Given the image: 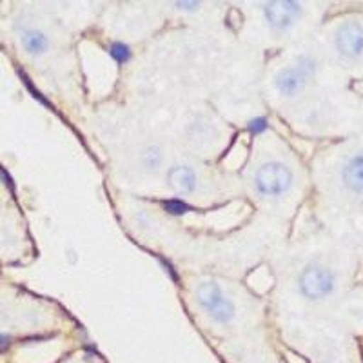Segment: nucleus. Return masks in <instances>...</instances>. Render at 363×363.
<instances>
[{
    "instance_id": "1",
    "label": "nucleus",
    "mask_w": 363,
    "mask_h": 363,
    "mask_svg": "<svg viewBox=\"0 0 363 363\" xmlns=\"http://www.w3.org/2000/svg\"><path fill=\"white\" fill-rule=\"evenodd\" d=\"M196 301L206 311L207 316L213 318L216 323L225 325L235 316L233 301L223 294V291L220 289L218 284H215V281H202L196 287Z\"/></svg>"
},
{
    "instance_id": "2",
    "label": "nucleus",
    "mask_w": 363,
    "mask_h": 363,
    "mask_svg": "<svg viewBox=\"0 0 363 363\" xmlns=\"http://www.w3.org/2000/svg\"><path fill=\"white\" fill-rule=\"evenodd\" d=\"M293 184V171L281 162H267L256 171L255 187L264 196H280Z\"/></svg>"
},
{
    "instance_id": "3",
    "label": "nucleus",
    "mask_w": 363,
    "mask_h": 363,
    "mask_svg": "<svg viewBox=\"0 0 363 363\" xmlns=\"http://www.w3.org/2000/svg\"><path fill=\"white\" fill-rule=\"evenodd\" d=\"M314 71H316L314 58L307 57V55H301L293 67H285V69L278 71L277 79H274L277 89L285 96L298 95L306 87V84L309 82Z\"/></svg>"
},
{
    "instance_id": "4",
    "label": "nucleus",
    "mask_w": 363,
    "mask_h": 363,
    "mask_svg": "<svg viewBox=\"0 0 363 363\" xmlns=\"http://www.w3.org/2000/svg\"><path fill=\"white\" fill-rule=\"evenodd\" d=\"M335 289V274L320 265H309L300 277V291L309 300H322Z\"/></svg>"
},
{
    "instance_id": "5",
    "label": "nucleus",
    "mask_w": 363,
    "mask_h": 363,
    "mask_svg": "<svg viewBox=\"0 0 363 363\" xmlns=\"http://www.w3.org/2000/svg\"><path fill=\"white\" fill-rule=\"evenodd\" d=\"M300 4L293 0H272L264 6V15L267 24L277 31H285L294 24L300 15Z\"/></svg>"
},
{
    "instance_id": "6",
    "label": "nucleus",
    "mask_w": 363,
    "mask_h": 363,
    "mask_svg": "<svg viewBox=\"0 0 363 363\" xmlns=\"http://www.w3.org/2000/svg\"><path fill=\"white\" fill-rule=\"evenodd\" d=\"M336 50L347 58H356L363 53V28L356 22H345L336 31Z\"/></svg>"
},
{
    "instance_id": "7",
    "label": "nucleus",
    "mask_w": 363,
    "mask_h": 363,
    "mask_svg": "<svg viewBox=\"0 0 363 363\" xmlns=\"http://www.w3.org/2000/svg\"><path fill=\"white\" fill-rule=\"evenodd\" d=\"M167 184L177 193H191L196 187V174L187 165H174L167 173Z\"/></svg>"
},
{
    "instance_id": "8",
    "label": "nucleus",
    "mask_w": 363,
    "mask_h": 363,
    "mask_svg": "<svg viewBox=\"0 0 363 363\" xmlns=\"http://www.w3.org/2000/svg\"><path fill=\"white\" fill-rule=\"evenodd\" d=\"M343 184L347 189L363 193V155H356L343 167Z\"/></svg>"
},
{
    "instance_id": "9",
    "label": "nucleus",
    "mask_w": 363,
    "mask_h": 363,
    "mask_svg": "<svg viewBox=\"0 0 363 363\" xmlns=\"http://www.w3.org/2000/svg\"><path fill=\"white\" fill-rule=\"evenodd\" d=\"M22 44H24L26 51L29 55H42L45 53L48 45H50V40L45 37L42 31H37V29H28L22 33Z\"/></svg>"
},
{
    "instance_id": "10",
    "label": "nucleus",
    "mask_w": 363,
    "mask_h": 363,
    "mask_svg": "<svg viewBox=\"0 0 363 363\" xmlns=\"http://www.w3.org/2000/svg\"><path fill=\"white\" fill-rule=\"evenodd\" d=\"M162 153L158 147H149L145 149L144 157H142V164L147 171H157L162 165Z\"/></svg>"
},
{
    "instance_id": "11",
    "label": "nucleus",
    "mask_w": 363,
    "mask_h": 363,
    "mask_svg": "<svg viewBox=\"0 0 363 363\" xmlns=\"http://www.w3.org/2000/svg\"><path fill=\"white\" fill-rule=\"evenodd\" d=\"M109 55H111L118 64H125L129 58H131L133 53L131 48H129L128 44H124V42H113V44L109 45Z\"/></svg>"
},
{
    "instance_id": "12",
    "label": "nucleus",
    "mask_w": 363,
    "mask_h": 363,
    "mask_svg": "<svg viewBox=\"0 0 363 363\" xmlns=\"http://www.w3.org/2000/svg\"><path fill=\"white\" fill-rule=\"evenodd\" d=\"M164 209L167 211L169 215L180 216V215H186L187 211H189V206L180 199H171V200H165Z\"/></svg>"
},
{
    "instance_id": "13",
    "label": "nucleus",
    "mask_w": 363,
    "mask_h": 363,
    "mask_svg": "<svg viewBox=\"0 0 363 363\" xmlns=\"http://www.w3.org/2000/svg\"><path fill=\"white\" fill-rule=\"evenodd\" d=\"M267 128H269V122L267 118H264V116L252 118L251 122H249V131H251L252 135H262L264 131H267Z\"/></svg>"
},
{
    "instance_id": "14",
    "label": "nucleus",
    "mask_w": 363,
    "mask_h": 363,
    "mask_svg": "<svg viewBox=\"0 0 363 363\" xmlns=\"http://www.w3.org/2000/svg\"><path fill=\"white\" fill-rule=\"evenodd\" d=\"M199 2H177L178 9H184V11H194L199 9Z\"/></svg>"
}]
</instances>
